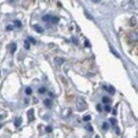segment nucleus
Returning a JSON list of instances; mask_svg holds the SVG:
<instances>
[{"mask_svg": "<svg viewBox=\"0 0 138 138\" xmlns=\"http://www.w3.org/2000/svg\"><path fill=\"white\" fill-rule=\"evenodd\" d=\"M16 49H17L16 44H15V43H13V44H11V45H10V52H11V54L15 53V50H16Z\"/></svg>", "mask_w": 138, "mask_h": 138, "instance_id": "7", "label": "nucleus"}, {"mask_svg": "<svg viewBox=\"0 0 138 138\" xmlns=\"http://www.w3.org/2000/svg\"><path fill=\"white\" fill-rule=\"evenodd\" d=\"M95 138H100V137H99V136H96V137Z\"/></svg>", "mask_w": 138, "mask_h": 138, "instance_id": "30", "label": "nucleus"}, {"mask_svg": "<svg viewBox=\"0 0 138 138\" xmlns=\"http://www.w3.org/2000/svg\"><path fill=\"white\" fill-rule=\"evenodd\" d=\"M14 23H15V26H17L18 27H21V22L20 21H18V20H15V21H14Z\"/></svg>", "mask_w": 138, "mask_h": 138, "instance_id": "18", "label": "nucleus"}, {"mask_svg": "<svg viewBox=\"0 0 138 138\" xmlns=\"http://www.w3.org/2000/svg\"><path fill=\"white\" fill-rule=\"evenodd\" d=\"M1 127H2V125H0V129H1Z\"/></svg>", "mask_w": 138, "mask_h": 138, "instance_id": "32", "label": "nucleus"}, {"mask_svg": "<svg viewBox=\"0 0 138 138\" xmlns=\"http://www.w3.org/2000/svg\"><path fill=\"white\" fill-rule=\"evenodd\" d=\"M54 62L57 64V65L60 66V65H62V64L64 62V60L63 59V58L56 57V58H54Z\"/></svg>", "mask_w": 138, "mask_h": 138, "instance_id": "4", "label": "nucleus"}, {"mask_svg": "<svg viewBox=\"0 0 138 138\" xmlns=\"http://www.w3.org/2000/svg\"><path fill=\"white\" fill-rule=\"evenodd\" d=\"M34 29L36 31V32H37V33H42L44 32V29L42 28L41 26L37 25V24H36V25H34Z\"/></svg>", "mask_w": 138, "mask_h": 138, "instance_id": "5", "label": "nucleus"}, {"mask_svg": "<svg viewBox=\"0 0 138 138\" xmlns=\"http://www.w3.org/2000/svg\"><path fill=\"white\" fill-rule=\"evenodd\" d=\"M110 50H111V52H112V53H113V55H114V56H116V57H118V58H119V54H118L117 53V52H116L115 51V50H113V49H110Z\"/></svg>", "mask_w": 138, "mask_h": 138, "instance_id": "21", "label": "nucleus"}, {"mask_svg": "<svg viewBox=\"0 0 138 138\" xmlns=\"http://www.w3.org/2000/svg\"><path fill=\"white\" fill-rule=\"evenodd\" d=\"M91 116L90 115H87V116H84L83 117V120L84 121H89V120H91Z\"/></svg>", "mask_w": 138, "mask_h": 138, "instance_id": "19", "label": "nucleus"}, {"mask_svg": "<svg viewBox=\"0 0 138 138\" xmlns=\"http://www.w3.org/2000/svg\"><path fill=\"white\" fill-rule=\"evenodd\" d=\"M129 38L133 42H136V41H138V33L136 32H131L129 35Z\"/></svg>", "mask_w": 138, "mask_h": 138, "instance_id": "2", "label": "nucleus"}, {"mask_svg": "<svg viewBox=\"0 0 138 138\" xmlns=\"http://www.w3.org/2000/svg\"><path fill=\"white\" fill-rule=\"evenodd\" d=\"M97 111H98V112H101V111H102V108H101V106L99 105V104H98V105H97Z\"/></svg>", "mask_w": 138, "mask_h": 138, "instance_id": "26", "label": "nucleus"}, {"mask_svg": "<svg viewBox=\"0 0 138 138\" xmlns=\"http://www.w3.org/2000/svg\"><path fill=\"white\" fill-rule=\"evenodd\" d=\"M86 129H87V130H88V131H90V132H92V131L93 130L92 126V125H90V124H88V125H86Z\"/></svg>", "mask_w": 138, "mask_h": 138, "instance_id": "14", "label": "nucleus"}, {"mask_svg": "<svg viewBox=\"0 0 138 138\" xmlns=\"http://www.w3.org/2000/svg\"><path fill=\"white\" fill-rule=\"evenodd\" d=\"M21 123H22V119H21V118H18V119H16L15 121V127H19L20 125H21Z\"/></svg>", "mask_w": 138, "mask_h": 138, "instance_id": "8", "label": "nucleus"}, {"mask_svg": "<svg viewBox=\"0 0 138 138\" xmlns=\"http://www.w3.org/2000/svg\"><path fill=\"white\" fill-rule=\"evenodd\" d=\"M76 108L78 111H83L87 108V103H86L85 100L81 96H78L76 98Z\"/></svg>", "mask_w": 138, "mask_h": 138, "instance_id": "1", "label": "nucleus"}, {"mask_svg": "<svg viewBox=\"0 0 138 138\" xmlns=\"http://www.w3.org/2000/svg\"><path fill=\"white\" fill-rule=\"evenodd\" d=\"M2 118H3V117H2V116H1V115H0V119H2Z\"/></svg>", "mask_w": 138, "mask_h": 138, "instance_id": "31", "label": "nucleus"}, {"mask_svg": "<svg viewBox=\"0 0 138 138\" xmlns=\"http://www.w3.org/2000/svg\"><path fill=\"white\" fill-rule=\"evenodd\" d=\"M102 102L103 103H108V102H110V99L107 96H103L102 97Z\"/></svg>", "mask_w": 138, "mask_h": 138, "instance_id": "12", "label": "nucleus"}, {"mask_svg": "<svg viewBox=\"0 0 138 138\" xmlns=\"http://www.w3.org/2000/svg\"><path fill=\"white\" fill-rule=\"evenodd\" d=\"M85 46H87V47H90V44H89L88 41H85Z\"/></svg>", "mask_w": 138, "mask_h": 138, "instance_id": "27", "label": "nucleus"}, {"mask_svg": "<svg viewBox=\"0 0 138 138\" xmlns=\"http://www.w3.org/2000/svg\"><path fill=\"white\" fill-rule=\"evenodd\" d=\"M103 88L105 89V90H108L110 94H114V92H115V90H114V88H113V86H111V85H110V86H108V87H105V86H104Z\"/></svg>", "mask_w": 138, "mask_h": 138, "instance_id": "6", "label": "nucleus"}, {"mask_svg": "<svg viewBox=\"0 0 138 138\" xmlns=\"http://www.w3.org/2000/svg\"><path fill=\"white\" fill-rule=\"evenodd\" d=\"M51 22L53 23V24H56V23H58L59 21V17H57V16H53V17L51 18Z\"/></svg>", "mask_w": 138, "mask_h": 138, "instance_id": "9", "label": "nucleus"}, {"mask_svg": "<svg viewBox=\"0 0 138 138\" xmlns=\"http://www.w3.org/2000/svg\"><path fill=\"white\" fill-rule=\"evenodd\" d=\"M45 91H46L45 87H41V88H39V90H38V92H39L40 94H43V93H45Z\"/></svg>", "mask_w": 138, "mask_h": 138, "instance_id": "17", "label": "nucleus"}, {"mask_svg": "<svg viewBox=\"0 0 138 138\" xmlns=\"http://www.w3.org/2000/svg\"><path fill=\"white\" fill-rule=\"evenodd\" d=\"M51 18H52V16L50 15H44V16H42V21H48L51 20Z\"/></svg>", "mask_w": 138, "mask_h": 138, "instance_id": "10", "label": "nucleus"}, {"mask_svg": "<svg viewBox=\"0 0 138 138\" xmlns=\"http://www.w3.org/2000/svg\"><path fill=\"white\" fill-rule=\"evenodd\" d=\"M28 40L30 41V42H31L32 44H36V40H35V39H34L33 38H31V37H29V38H28Z\"/></svg>", "mask_w": 138, "mask_h": 138, "instance_id": "24", "label": "nucleus"}, {"mask_svg": "<svg viewBox=\"0 0 138 138\" xmlns=\"http://www.w3.org/2000/svg\"><path fill=\"white\" fill-rule=\"evenodd\" d=\"M45 130H46V132H47V133L52 132V127L51 126H47L45 128Z\"/></svg>", "mask_w": 138, "mask_h": 138, "instance_id": "22", "label": "nucleus"}, {"mask_svg": "<svg viewBox=\"0 0 138 138\" xmlns=\"http://www.w3.org/2000/svg\"><path fill=\"white\" fill-rule=\"evenodd\" d=\"M92 2H93V3H96V4H97V3H99L100 1H96V0H93Z\"/></svg>", "mask_w": 138, "mask_h": 138, "instance_id": "29", "label": "nucleus"}, {"mask_svg": "<svg viewBox=\"0 0 138 138\" xmlns=\"http://www.w3.org/2000/svg\"><path fill=\"white\" fill-rule=\"evenodd\" d=\"M34 111H33V109H31L28 111V113H27V115H28V119H29V122H31V121H32L33 119H34Z\"/></svg>", "mask_w": 138, "mask_h": 138, "instance_id": "3", "label": "nucleus"}, {"mask_svg": "<svg viewBox=\"0 0 138 138\" xmlns=\"http://www.w3.org/2000/svg\"><path fill=\"white\" fill-rule=\"evenodd\" d=\"M24 44H25V49L26 50H29L30 49V43L28 42L27 40H25V42H24Z\"/></svg>", "mask_w": 138, "mask_h": 138, "instance_id": "13", "label": "nucleus"}, {"mask_svg": "<svg viewBox=\"0 0 138 138\" xmlns=\"http://www.w3.org/2000/svg\"><path fill=\"white\" fill-rule=\"evenodd\" d=\"M26 95H31L32 93V90L31 88H30V87H27L26 89Z\"/></svg>", "mask_w": 138, "mask_h": 138, "instance_id": "16", "label": "nucleus"}, {"mask_svg": "<svg viewBox=\"0 0 138 138\" xmlns=\"http://www.w3.org/2000/svg\"><path fill=\"white\" fill-rule=\"evenodd\" d=\"M7 30H13V27H11V26H8Z\"/></svg>", "mask_w": 138, "mask_h": 138, "instance_id": "28", "label": "nucleus"}, {"mask_svg": "<svg viewBox=\"0 0 138 138\" xmlns=\"http://www.w3.org/2000/svg\"><path fill=\"white\" fill-rule=\"evenodd\" d=\"M102 129L103 130H108V123H106V122H104L103 124H102Z\"/></svg>", "mask_w": 138, "mask_h": 138, "instance_id": "20", "label": "nucleus"}, {"mask_svg": "<svg viewBox=\"0 0 138 138\" xmlns=\"http://www.w3.org/2000/svg\"><path fill=\"white\" fill-rule=\"evenodd\" d=\"M110 120V122H111V124L113 125H116V119H113V118H111V119H109Z\"/></svg>", "mask_w": 138, "mask_h": 138, "instance_id": "23", "label": "nucleus"}, {"mask_svg": "<svg viewBox=\"0 0 138 138\" xmlns=\"http://www.w3.org/2000/svg\"><path fill=\"white\" fill-rule=\"evenodd\" d=\"M130 22H131V26H135L136 23V20L135 17H132L131 19V21H130Z\"/></svg>", "mask_w": 138, "mask_h": 138, "instance_id": "15", "label": "nucleus"}, {"mask_svg": "<svg viewBox=\"0 0 138 138\" xmlns=\"http://www.w3.org/2000/svg\"><path fill=\"white\" fill-rule=\"evenodd\" d=\"M105 110H106V112H110V110H111V108H110L109 106H105Z\"/></svg>", "mask_w": 138, "mask_h": 138, "instance_id": "25", "label": "nucleus"}, {"mask_svg": "<svg viewBox=\"0 0 138 138\" xmlns=\"http://www.w3.org/2000/svg\"><path fill=\"white\" fill-rule=\"evenodd\" d=\"M44 104H45V106H47V107H50V106L52 105L51 100H49V99H45V101H44Z\"/></svg>", "mask_w": 138, "mask_h": 138, "instance_id": "11", "label": "nucleus"}]
</instances>
